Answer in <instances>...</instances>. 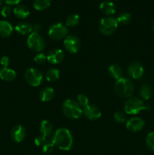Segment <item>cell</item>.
Here are the masks:
<instances>
[{
	"label": "cell",
	"mask_w": 154,
	"mask_h": 155,
	"mask_svg": "<svg viewBox=\"0 0 154 155\" xmlns=\"http://www.w3.org/2000/svg\"><path fill=\"white\" fill-rule=\"evenodd\" d=\"M54 146L62 151H69L73 145V137L69 130L60 128L56 130L51 139Z\"/></svg>",
	"instance_id": "1"
},
{
	"label": "cell",
	"mask_w": 154,
	"mask_h": 155,
	"mask_svg": "<svg viewBox=\"0 0 154 155\" xmlns=\"http://www.w3.org/2000/svg\"><path fill=\"white\" fill-rule=\"evenodd\" d=\"M124 110L127 114L135 115L142 110H149L150 106L145 104L141 98L137 97H130L124 104Z\"/></svg>",
	"instance_id": "2"
},
{
	"label": "cell",
	"mask_w": 154,
	"mask_h": 155,
	"mask_svg": "<svg viewBox=\"0 0 154 155\" xmlns=\"http://www.w3.org/2000/svg\"><path fill=\"white\" fill-rule=\"evenodd\" d=\"M115 92L121 98H130L134 92V84L131 80L121 77L116 81L114 86Z\"/></svg>",
	"instance_id": "3"
},
{
	"label": "cell",
	"mask_w": 154,
	"mask_h": 155,
	"mask_svg": "<svg viewBox=\"0 0 154 155\" xmlns=\"http://www.w3.org/2000/svg\"><path fill=\"white\" fill-rule=\"evenodd\" d=\"M62 110L67 118L70 120L79 119L83 114L81 106L73 99H66L62 104Z\"/></svg>",
	"instance_id": "4"
},
{
	"label": "cell",
	"mask_w": 154,
	"mask_h": 155,
	"mask_svg": "<svg viewBox=\"0 0 154 155\" xmlns=\"http://www.w3.org/2000/svg\"><path fill=\"white\" fill-rule=\"evenodd\" d=\"M118 26H119V24H118L116 18L108 16L102 18L100 21L99 24H98V29L102 34L106 35V36H110L116 32L118 28Z\"/></svg>",
	"instance_id": "5"
},
{
	"label": "cell",
	"mask_w": 154,
	"mask_h": 155,
	"mask_svg": "<svg viewBox=\"0 0 154 155\" xmlns=\"http://www.w3.org/2000/svg\"><path fill=\"white\" fill-rule=\"evenodd\" d=\"M27 46L32 51L36 52H42L46 46V43L44 38L41 36L39 33L33 32L29 35L27 40Z\"/></svg>",
	"instance_id": "6"
},
{
	"label": "cell",
	"mask_w": 154,
	"mask_h": 155,
	"mask_svg": "<svg viewBox=\"0 0 154 155\" xmlns=\"http://www.w3.org/2000/svg\"><path fill=\"white\" fill-rule=\"evenodd\" d=\"M48 35L53 40H60L68 36V29L62 23H56L50 26L48 30Z\"/></svg>",
	"instance_id": "7"
},
{
	"label": "cell",
	"mask_w": 154,
	"mask_h": 155,
	"mask_svg": "<svg viewBox=\"0 0 154 155\" xmlns=\"http://www.w3.org/2000/svg\"><path fill=\"white\" fill-rule=\"evenodd\" d=\"M24 78L29 85L33 87L39 86L43 80V75L39 70L30 68L25 71Z\"/></svg>",
	"instance_id": "8"
},
{
	"label": "cell",
	"mask_w": 154,
	"mask_h": 155,
	"mask_svg": "<svg viewBox=\"0 0 154 155\" xmlns=\"http://www.w3.org/2000/svg\"><path fill=\"white\" fill-rule=\"evenodd\" d=\"M63 46L69 53L75 54L81 48V42L77 36L68 35L63 40Z\"/></svg>",
	"instance_id": "9"
},
{
	"label": "cell",
	"mask_w": 154,
	"mask_h": 155,
	"mask_svg": "<svg viewBox=\"0 0 154 155\" xmlns=\"http://www.w3.org/2000/svg\"><path fill=\"white\" fill-rule=\"evenodd\" d=\"M128 74L131 78L134 80H139L142 78L144 74V68L140 62L134 61L128 65Z\"/></svg>",
	"instance_id": "10"
},
{
	"label": "cell",
	"mask_w": 154,
	"mask_h": 155,
	"mask_svg": "<svg viewBox=\"0 0 154 155\" xmlns=\"http://www.w3.org/2000/svg\"><path fill=\"white\" fill-rule=\"evenodd\" d=\"M145 122L143 119L137 117L130 118L126 122V128L132 133H137L144 128Z\"/></svg>",
	"instance_id": "11"
},
{
	"label": "cell",
	"mask_w": 154,
	"mask_h": 155,
	"mask_svg": "<svg viewBox=\"0 0 154 155\" xmlns=\"http://www.w3.org/2000/svg\"><path fill=\"white\" fill-rule=\"evenodd\" d=\"M82 110L85 117L90 120H97L101 117V111L100 109L93 104H88Z\"/></svg>",
	"instance_id": "12"
},
{
	"label": "cell",
	"mask_w": 154,
	"mask_h": 155,
	"mask_svg": "<svg viewBox=\"0 0 154 155\" xmlns=\"http://www.w3.org/2000/svg\"><path fill=\"white\" fill-rule=\"evenodd\" d=\"M64 58L63 51L60 48L51 50L47 55V61L51 64H58Z\"/></svg>",
	"instance_id": "13"
},
{
	"label": "cell",
	"mask_w": 154,
	"mask_h": 155,
	"mask_svg": "<svg viewBox=\"0 0 154 155\" xmlns=\"http://www.w3.org/2000/svg\"><path fill=\"white\" fill-rule=\"evenodd\" d=\"M26 129L22 125H17L11 131V137L15 142H21L26 137Z\"/></svg>",
	"instance_id": "14"
},
{
	"label": "cell",
	"mask_w": 154,
	"mask_h": 155,
	"mask_svg": "<svg viewBox=\"0 0 154 155\" xmlns=\"http://www.w3.org/2000/svg\"><path fill=\"white\" fill-rule=\"evenodd\" d=\"M100 10L101 11L103 14L107 15V16H111L116 13V5L114 3L111 1H104L100 5Z\"/></svg>",
	"instance_id": "15"
},
{
	"label": "cell",
	"mask_w": 154,
	"mask_h": 155,
	"mask_svg": "<svg viewBox=\"0 0 154 155\" xmlns=\"http://www.w3.org/2000/svg\"><path fill=\"white\" fill-rule=\"evenodd\" d=\"M14 30L21 35H30L33 33V25L27 22H20L15 26Z\"/></svg>",
	"instance_id": "16"
},
{
	"label": "cell",
	"mask_w": 154,
	"mask_h": 155,
	"mask_svg": "<svg viewBox=\"0 0 154 155\" xmlns=\"http://www.w3.org/2000/svg\"><path fill=\"white\" fill-rule=\"evenodd\" d=\"M13 27L6 21H0V37L7 38L13 33Z\"/></svg>",
	"instance_id": "17"
},
{
	"label": "cell",
	"mask_w": 154,
	"mask_h": 155,
	"mask_svg": "<svg viewBox=\"0 0 154 155\" xmlns=\"http://www.w3.org/2000/svg\"><path fill=\"white\" fill-rule=\"evenodd\" d=\"M17 77L15 71L8 68H3L0 71V78L5 82L13 81Z\"/></svg>",
	"instance_id": "18"
},
{
	"label": "cell",
	"mask_w": 154,
	"mask_h": 155,
	"mask_svg": "<svg viewBox=\"0 0 154 155\" xmlns=\"http://www.w3.org/2000/svg\"><path fill=\"white\" fill-rule=\"evenodd\" d=\"M13 12L15 16L19 19H25L30 15V11L27 6L24 5H18L13 9Z\"/></svg>",
	"instance_id": "19"
},
{
	"label": "cell",
	"mask_w": 154,
	"mask_h": 155,
	"mask_svg": "<svg viewBox=\"0 0 154 155\" xmlns=\"http://www.w3.org/2000/svg\"><path fill=\"white\" fill-rule=\"evenodd\" d=\"M40 133L42 136L48 138L53 133V125L50 121L44 120L40 124Z\"/></svg>",
	"instance_id": "20"
},
{
	"label": "cell",
	"mask_w": 154,
	"mask_h": 155,
	"mask_svg": "<svg viewBox=\"0 0 154 155\" xmlns=\"http://www.w3.org/2000/svg\"><path fill=\"white\" fill-rule=\"evenodd\" d=\"M54 97V90L51 87H45L40 92V98L44 102L51 101Z\"/></svg>",
	"instance_id": "21"
},
{
	"label": "cell",
	"mask_w": 154,
	"mask_h": 155,
	"mask_svg": "<svg viewBox=\"0 0 154 155\" xmlns=\"http://www.w3.org/2000/svg\"><path fill=\"white\" fill-rule=\"evenodd\" d=\"M109 74L112 78L115 79V80H119L122 77V69L119 65L113 64L109 67Z\"/></svg>",
	"instance_id": "22"
},
{
	"label": "cell",
	"mask_w": 154,
	"mask_h": 155,
	"mask_svg": "<svg viewBox=\"0 0 154 155\" xmlns=\"http://www.w3.org/2000/svg\"><path fill=\"white\" fill-rule=\"evenodd\" d=\"M152 88L147 84L143 85L139 90V95L142 100H149L152 97Z\"/></svg>",
	"instance_id": "23"
},
{
	"label": "cell",
	"mask_w": 154,
	"mask_h": 155,
	"mask_svg": "<svg viewBox=\"0 0 154 155\" xmlns=\"http://www.w3.org/2000/svg\"><path fill=\"white\" fill-rule=\"evenodd\" d=\"M51 0H34L33 7L37 11H43L51 5Z\"/></svg>",
	"instance_id": "24"
},
{
	"label": "cell",
	"mask_w": 154,
	"mask_h": 155,
	"mask_svg": "<svg viewBox=\"0 0 154 155\" xmlns=\"http://www.w3.org/2000/svg\"><path fill=\"white\" fill-rule=\"evenodd\" d=\"M60 77V71L57 68H51L45 74V79L49 82H54Z\"/></svg>",
	"instance_id": "25"
},
{
	"label": "cell",
	"mask_w": 154,
	"mask_h": 155,
	"mask_svg": "<svg viewBox=\"0 0 154 155\" xmlns=\"http://www.w3.org/2000/svg\"><path fill=\"white\" fill-rule=\"evenodd\" d=\"M79 16L77 14H71L66 18L65 25L69 27H75L79 23Z\"/></svg>",
	"instance_id": "26"
},
{
	"label": "cell",
	"mask_w": 154,
	"mask_h": 155,
	"mask_svg": "<svg viewBox=\"0 0 154 155\" xmlns=\"http://www.w3.org/2000/svg\"><path fill=\"white\" fill-rule=\"evenodd\" d=\"M118 24H128L131 20V15L128 12H122L116 18Z\"/></svg>",
	"instance_id": "27"
},
{
	"label": "cell",
	"mask_w": 154,
	"mask_h": 155,
	"mask_svg": "<svg viewBox=\"0 0 154 155\" xmlns=\"http://www.w3.org/2000/svg\"><path fill=\"white\" fill-rule=\"evenodd\" d=\"M146 145L148 149L154 151V132H151L146 136Z\"/></svg>",
	"instance_id": "28"
},
{
	"label": "cell",
	"mask_w": 154,
	"mask_h": 155,
	"mask_svg": "<svg viewBox=\"0 0 154 155\" xmlns=\"http://www.w3.org/2000/svg\"><path fill=\"white\" fill-rule=\"evenodd\" d=\"M76 101L81 106V107H85L89 104V98L84 94H79L77 95Z\"/></svg>",
	"instance_id": "29"
},
{
	"label": "cell",
	"mask_w": 154,
	"mask_h": 155,
	"mask_svg": "<svg viewBox=\"0 0 154 155\" xmlns=\"http://www.w3.org/2000/svg\"><path fill=\"white\" fill-rule=\"evenodd\" d=\"M54 145L53 144L52 141L51 140H48L45 143V145L42 146V151L45 154H51L53 151H54Z\"/></svg>",
	"instance_id": "30"
},
{
	"label": "cell",
	"mask_w": 154,
	"mask_h": 155,
	"mask_svg": "<svg viewBox=\"0 0 154 155\" xmlns=\"http://www.w3.org/2000/svg\"><path fill=\"white\" fill-rule=\"evenodd\" d=\"M34 61L38 64H44L47 61V56L42 52L38 53L34 57Z\"/></svg>",
	"instance_id": "31"
},
{
	"label": "cell",
	"mask_w": 154,
	"mask_h": 155,
	"mask_svg": "<svg viewBox=\"0 0 154 155\" xmlns=\"http://www.w3.org/2000/svg\"><path fill=\"white\" fill-rule=\"evenodd\" d=\"M113 118L116 120V122L119 123V124H122V123H125L126 120V116L125 115V114L122 113L121 111H117L113 114Z\"/></svg>",
	"instance_id": "32"
},
{
	"label": "cell",
	"mask_w": 154,
	"mask_h": 155,
	"mask_svg": "<svg viewBox=\"0 0 154 155\" xmlns=\"http://www.w3.org/2000/svg\"><path fill=\"white\" fill-rule=\"evenodd\" d=\"M11 12H12V9H11V5H6L3 6V7L2 8L1 11H0V14H1L2 17L6 18V17L9 16V15H11Z\"/></svg>",
	"instance_id": "33"
},
{
	"label": "cell",
	"mask_w": 154,
	"mask_h": 155,
	"mask_svg": "<svg viewBox=\"0 0 154 155\" xmlns=\"http://www.w3.org/2000/svg\"><path fill=\"white\" fill-rule=\"evenodd\" d=\"M48 141V139H46V137H45L44 136L42 135H40V136H38L35 139L34 142L36 144V146H43L45 145V142Z\"/></svg>",
	"instance_id": "34"
},
{
	"label": "cell",
	"mask_w": 154,
	"mask_h": 155,
	"mask_svg": "<svg viewBox=\"0 0 154 155\" xmlns=\"http://www.w3.org/2000/svg\"><path fill=\"white\" fill-rule=\"evenodd\" d=\"M9 64H10V58H9V57L4 55L1 58V59H0V64H1L3 68H8Z\"/></svg>",
	"instance_id": "35"
},
{
	"label": "cell",
	"mask_w": 154,
	"mask_h": 155,
	"mask_svg": "<svg viewBox=\"0 0 154 155\" xmlns=\"http://www.w3.org/2000/svg\"><path fill=\"white\" fill-rule=\"evenodd\" d=\"M21 0H5L6 5H18L21 2Z\"/></svg>",
	"instance_id": "36"
},
{
	"label": "cell",
	"mask_w": 154,
	"mask_h": 155,
	"mask_svg": "<svg viewBox=\"0 0 154 155\" xmlns=\"http://www.w3.org/2000/svg\"><path fill=\"white\" fill-rule=\"evenodd\" d=\"M42 29V25L39 24H35L34 25H33V32L35 33H39V30Z\"/></svg>",
	"instance_id": "37"
},
{
	"label": "cell",
	"mask_w": 154,
	"mask_h": 155,
	"mask_svg": "<svg viewBox=\"0 0 154 155\" xmlns=\"http://www.w3.org/2000/svg\"><path fill=\"white\" fill-rule=\"evenodd\" d=\"M152 30H153V31H154V21H152Z\"/></svg>",
	"instance_id": "38"
},
{
	"label": "cell",
	"mask_w": 154,
	"mask_h": 155,
	"mask_svg": "<svg viewBox=\"0 0 154 155\" xmlns=\"http://www.w3.org/2000/svg\"><path fill=\"white\" fill-rule=\"evenodd\" d=\"M2 1H3V0H0V5H1L2 3Z\"/></svg>",
	"instance_id": "39"
}]
</instances>
